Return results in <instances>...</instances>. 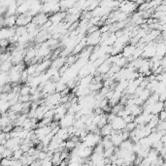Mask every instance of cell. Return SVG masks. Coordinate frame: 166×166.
<instances>
[{
	"mask_svg": "<svg viewBox=\"0 0 166 166\" xmlns=\"http://www.w3.org/2000/svg\"><path fill=\"white\" fill-rule=\"evenodd\" d=\"M12 159L10 158H2L1 160V166H11Z\"/></svg>",
	"mask_w": 166,
	"mask_h": 166,
	"instance_id": "cell-34",
	"label": "cell"
},
{
	"mask_svg": "<svg viewBox=\"0 0 166 166\" xmlns=\"http://www.w3.org/2000/svg\"><path fill=\"white\" fill-rule=\"evenodd\" d=\"M166 131V121H160L157 126V131Z\"/></svg>",
	"mask_w": 166,
	"mask_h": 166,
	"instance_id": "cell-31",
	"label": "cell"
},
{
	"mask_svg": "<svg viewBox=\"0 0 166 166\" xmlns=\"http://www.w3.org/2000/svg\"><path fill=\"white\" fill-rule=\"evenodd\" d=\"M115 149H116V147L108 149V150H105L104 151V157L105 158H110L112 155H115Z\"/></svg>",
	"mask_w": 166,
	"mask_h": 166,
	"instance_id": "cell-27",
	"label": "cell"
},
{
	"mask_svg": "<svg viewBox=\"0 0 166 166\" xmlns=\"http://www.w3.org/2000/svg\"><path fill=\"white\" fill-rule=\"evenodd\" d=\"M112 125V127H113L114 130L116 131H123L125 129L126 127V123L125 121H124V119L121 118V117H119L117 116L116 118L114 119V121H112L111 123H110Z\"/></svg>",
	"mask_w": 166,
	"mask_h": 166,
	"instance_id": "cell-4",
	"label": "cell"
},
{
	"mask_svg": "<svg viewBox=\"0 0 166 166\" xmlns=\"http://www.w3.org/2000/svg\"><path fill=\"white\" fill-rule=\"evenodd\" d=\"M67 58V57H66ZM66 58L65 57H57V59H55V60H53V62H52V66L51 67H53V68H55V69H57V70H59L60 68L63 67V65L66 63Z\"/></svg>",
	"mask_w": 166,
	"mask_h": 166,
	"instance_id": "cell-12",
	"label": "cell"
},
{
	"mask_svg": "<svg viewBox=\"0 0 166 166\" xmlns=\"http://www.w3.org/2000/svg\"><path fill=\"white\" fill-rule=\"evenodd\" d=\"M11 45L9 40L7 39H3V40H0V46H1V50H8L9 46Z\"/></svg>",
	"mask_w": 166,
	"mask_h": 166,
	"instance_id": "cell-29",
	"label": "cell"
},
{
	"mask_svg": "<svg viewBox=\"0 0 166 166\" xmlns=\"http://www.w3.org/2000/svg\"><path fill=\"white\" fill-rule=\"evenodd\" d=\"M138 166H142V165H138Z\"/></svg>",
	"mask_w": 166,
	"mask_h": 166,
	"instance_id": "cell-47",
	"label": "cell"
},
{
	"mask_svg": "<svg viewBox=\"0 0 166 166\" xmlns=\"http://www.w3.org/2000/svg\"><path fill=\"white\" fill-rule=\"evenodd\" d=\"M16 27H3L0 32V39L1 40H3V39L10 40L12 37H14L16 35Z\"/></svg>",
	"mask_w": 166,
	"mask_h": 166,
	"instance_id": "cell-7",
	"label": "cell"
},
{
	"mask_svg": "<svg viewBox=\"0 0 166 166\" xmlns=\"http://www.w3.org/2000/svg\"><path fill=\"white\" fill-rule=\"evenodd\" d=\"M24 109V103H21V102H18L16 105H14V106L11 107V109H10V111L12 112H15V113L19 114V113H21V112L23 111Z\"/></svg>",
	"mask_w": 166,
	"mask_h": 166,
	"instance_id": "cell-21",
	"label": "cell"
},
{
	"mask_svg": "<svg viewBox=\"0 0 166 166\" xmlns=\"http://www.w3.org/2000/svg\"><path fill=\"white\" fill-rule=\"evenodd\" d=\"M67 16L66 12H58V13H55L53 15H51L49 21H52L53 24H59L62 23V21H64L65 18Z\"/></svg>",
	"mask_w": 166,
	"mask_h": 166,
	"instance_id": "cell-8",
	"label": "cell"
},
{
	"mask_svg": "<svg viewBox=\"0 0 166 166\" xmlns=\"http://www.w3.org/2000/svg\"><path fill=\"white\" fill-rule=\"evenodd\" d=\"M119 11L123 13L129 15L131 13H134L138 9V6L135 2H129V1H123L119 3Z\"/></svg>",
	"mask_w": 166,
	"mask_h": 166,
	"instance_id": "cell-1",
	"label": "cell"
},
{
	"mask_svg": "<svg viewBox=\"0 0 166 166\" xmlns=\"http://www.w3.org/2000/svg\"><path fill=\"white\" fill-rule=\"evenodd\" d=\"M158 117H159L160 121H166V110L164 109L162 112H160L159 115H158Z\"/></svg>",
	"mask_w": 166,
	"mask_h": 166,
	"instance_id": "cell-36",
	"label": "cell"
},
{
	"mask_svg": "<svg viewBox=\"0 0 166 166\" xmlns=\"http://www.w3.org/2000/svg\"><path fill=\"white\" fill-rule=\"evenodd\" d=\"M102 145H103V147H104V150H108V149L115 147L113 142L111 141V136L103 137V139H102Z\"/></svg>",
	"mask_w": 166,
	"mask_h": 166,
	"instance_id": "cell-17",
	"label": "cell"
},
{
	"mask_svg": "<svg viewBox=\"0 0 166 166\" xmlns=\"http://www.w3.org/2000/svg\"><path fill=\"white\" fill-rule=\"evenodd\" d=\"M19 102H21V103H28V102H31V95H19Z\"/></svg>",
	"mask_w": 166,
	"mask_h": 166,
	"instance_id": "cell-26",
	"label": "cell"
},
{
	"mask_svg": "<svg viewBox=\"0 0 166 166\" xmlns=\"http://www.w3.org/2000/svg\"><path fill=\"white\" fill-rule=\"evenodd\" d=\"M24 155V153L23 152L21 149H19V150L15 151L14 155H13V159L15 160H21V158Z\"/></svg>",
	"mask_w": 166,
	"mask_h": 166,
	"instance_id": "cell-25",
	"label": "cell"
},
{
	"mask_svg": "<svg viewBox=\"0 0 166 166\" xmlns=\"http://www.w3.org/2000/svg\"><path fill=\"white\" fill-rule=\"evenodd\" d=\"M0 84H1V87H3V85H5L6 84H11L9 73H1V76H0Z\"/></svg>",
	"mask_w": 166,
	"mask_h": 166,
	"instance_id": "cell-20",
	"label": "cell"
},
{
	"mask_svg": "<svg viewBox=\"0 0 166 166\" xmlns=\"http://www.w3.org/2000/svg\"><path fill=\"white\" fill-rule=\"evenodd\" d=\"M163 75H164V76H165V78H166V71H165L164 73H163Z\"/></svg>",
	"mask_w": 166,
	"mask_h": 166,
	"instance_id": "cell-43",
	"label": "cell"
},
{
	"mask_svg": "<svg viewBox=\"0 0 166 166\" xmlns=\"http://www.w3.org/2000/svg\"><path fill=\"white\" fill-rule=\"evenodd\" d=\"M159 121H160V119H159V117H158V115H153L152 119H151V121L149 123L148 125L150 126V127L152 128L153 130H155V129L157 128V124H158Z\"/></svg>",
	"mask_w": 166,
	"mask_h": 166,
	"instance_id": "cell-19",
	"label": "cell"
},
{
	"mask_svg": "<svg viewBox=\"0 0 166 166\" xmlns=\"http://www.w3.org/2000/svg\"><path fill=\"white\" fill-rule=\"evenodd\" d=\"M18 16L4 17V27H16Z\"/></svg>",
	"mask_w": 166,
	"mask_h": 166,
	"instance_id": "cell-10",
	"label": "cell"
},
{
	"mask_svg": "<svg viewBox=\"0 0 166 166\" xmlns=\"http://www.w3.org/2000/svg\"><path fill=\"white\" fill-rule=\"evenodd\" d=\"M13 66H14V64H13V62H12V58H10L8 61L1 63V66H0L1 73H10Z\"/></svg>",
	"mask_w": 166,
	"mask_h": 166,
	"instance_id": "cell-15",
	"label": "cell"
},
{
	"mask_svg": "<svg viewBox=\"0 0 166 166\" xmlns=\"http://www.w3.org/2000/svg\"><path fill=\"white\" fill-rule=\"evenodd\" d=\"M151 166H157V165H155V164H153H153H152V165H151Z\"/></svg>",
	"mask_w": 166,
	"mask_h": 166,
	"instance_id": "cell-45",
	"label": "cell"
},
{
	"mask_svg": "<svg viewBox=\"0 0 166 166\" xmlns=\"http://www.w3.org/2000/svg\"><path fill=\"white\" fill-rule=\"evenodd\" d=\"M101 35L100 30L89 34L87 36V47H96L101 42Z\"/></svg>",
	"mask_w": 166,
	"mask_h": 166,
	"instance_id": "cell-2",
	"label": "cell"
},
{
	"mask_svg": "<svg viewBox=\"0 0 166 166\" xmlns=\"http://www.w3.org/2000/svg\"><path fill=\"white\" fill-rule=\"evenodd\" d=\"M33 17H31L28 14V12L26 14L19 15L18 19H17V26H26L32 21Z\"/></svg>",
	"mask_w": 166,
	"mask_h": 166,
	"instance_id": "cell-6",
	"label": "cell"
},
{
	"mask_svg": "<svg viewBox=\"0 0 166 166\" xmlns=\"http://www.w3.org/2000/svg\"><path fill=\"white\" fill-rule=\"evenodd\" d=\"M30 91H31V87H29L28 85H21L19 95H30Z\"/></svg>",
	"mask_w": 166,
	"mask_h": 166,
	"instance_id": "cell-23",
	"label": "cell"
},
{
	"mask_svg": "<svg viewBox=\"0 0 166 166\" xmlns=\"http://www.w3.org/2000/svg\"><path fill=\"white\" fill-rule=\"evenodd\" d=\"M164 144H163L161 141H158V142H157V143H155L153 145V149H155V150H157L158 153H160V151L162 150L163 148H164Z\"/></svg>",
	"mask_w": 166,
	"mask_h": 166,
	"instance_id": "cell-30",
	"label": "cell"
},
{
	"mask_svg": "<svg viewBox=\"0 0 166 166\" xmlns=\"http://www.w3.org/2000/svg\"><path fill=\"white\" fill-rule=\"evenodd\" d=\"M76 121V119H75L74 115H70L67 114L65 117H63L61 121H59V125L61 128H68L70 126H73Z\"/></svg>",
	"mask_w": 166,
	"mask_h": 166,
	"instance_id": "cell-5",
	"label": "cell"
},
{
	"mask_svg": "<svg viewBox=\"0 0 166 166\" xmlns=\"http://www.w3.org/2000/svg\"><path fill=\"white\" fill-rule=\"evenodd\" d=\"M164 109H165L164 103H163V102L158 101V102H157V103H155V104L153 106V109H152V115H159L160 112H162Z\"/></svg>",
	"mask_w": 166,
	"mask_h": 166,
	"instance_id": "cell-16",
	"label": "cell"
},
{
	"mask_svg": "<svg viewBox=\"0 0 166 166\" xmlns=\"http://www.w3.org/2000/svg\"><path fill=\"white\" fill-rule=\"evenodd\" d=\"M11 123H12V121H11V119H10V118L8 117V115H7V114L2 115L1 121H0V124H1V130H2V129H4L7 125H9V124H11Z\"/></svg>",
	"mask_w": 166,
	"mask_h": 166,
	"instance_id": "cell-18",
	"label": "cell"
},
{
	"mask_svg": "<svg viewBox=\"0 0 166 166\" xmlns=\"http://www.w3.org/2000/svg\"><path fill=\"white\" fill-rule=\"evenodd\" d=\"M136 127H137V124H136L135 123H127V124H126V127H125V129H124V130L128 131V132H132V131L135 130Z\"/></svg>",
	"mask_w": 166,
	"mask_h": 166,
	"instance_id": "cell-32",
	"label": "cell"
},
{
	"mask_svg": "<svg viewBox=\"0 0 166 166\" xmlns=\"http://www.w3.org/2000/svg\"><path fill=\"white\" fill-rule=\"evenodd\" d=\"M136 46H134V45H126L125 47L123 48V57H125V58H129V57H131L133 55V53L134 52H135V50H136Z\"/></svg>",
	"mask_w": 166,
	"mask_h": 166,
	"instance_id": "cell-11",
	"label": "cell"
},
{
	"mask_svg": "<svg viewBox=\"0 0 166 166\" xmlns=\"http://www.w3.org/2000/svg\"><path fill=\"white\" fill-rule=\"evenodd\" d=\"M159 155L162 158H166V146H164V148L162 149L161 151H160V153H159Z\"/></svg>",
	"mask_w": 166,
	"mask_h": 166,
	"instance_id": "cell-37",
	"label": "cell"
},
{
	"mask_svg": "<svg viewBox=\"0 0 166 166\" xmlns=\"http://www.w3.org/2000/svg\"><path fill=\"white\" fill-rule=\"evenodd\" d=\"M89 166H96V165H95L92 161H89Z\"/></svg>",
	"mask_w": 166,
	"mask_h": 166,
	"instance_id": "cell-40",
	"label": "cell"
},
{
	"mask_svg": "<svg viewBox=\"0 0 166 166\" xmlns=\"http://www.w3.org/2000/svg\"><path fill=\"white\" fill-rule=\"evenodd\" d=\"M28 31H27V28L26 26H17L16 27V35L19 36V37H21V36L25 35L27 34Z\"/></svg>",
	"mask_w": 166,
	"mask_h": 166,
	"instance_id": "cell-22",
	"label": "cell"
},
{
	"mask_svg": "<svg viewBox=\"0 0 166 166\" xmlns=\"http://www.w3.org/2000/svg\"><path fill=\"white\" fill-rule=\"evenodd\" d=\"M106 166H115L114 163H109V164H106Z\"/></svg>",
	"mask_w": 166,
	"mask_h": 166,
	"instance_id": "cell-41",
	"label": "cell"
},
{
	"mask_svg": "<svg viewBox=\"0 0 166 166\" xmlns=\"http://www.w3.org/2000/svg\"><path fill=\"white\" fill-rule=\"evenodd\" d=\"M112 65L113 64H112L111 61H110L109 58H108V59H107L106 61L103 63V64H101L98 68H97V74L103 75V76L107 75L108 74V72L110 71V69H111Z\"/></svg>",
	"mask_w": 166,
	"mask_h": 166,
	"instance_id": "cell-9",
	"label": "cell"
},
{
	"mask_svg": "<svg viewBox=\"0 0 166 166\" xmlns=\"http://www.w3.org/2000/svg\"><path fill=\"white\" fill-rule=\"evenodd\" d=\"M123 119L126 123H134V121H135V117L132 116V115H129V116H126L125 118H123Z\"/></svg>",
	"mask_w": 166,
	"mask_h": 166,
	"instance_id": "cell-33",
	"label": "cell"
},
{
	"mask_svg": "<svg viewBox=\"0 0 166 166\" xmlns=\"http://www.w3.org/2000/svg\"><path fill=\"white\" fill-rule=\"evenodd\" d=\"M47 158H48V153L44 152V151H41L40 153H39V159L43 161V160L47 159Z\"/></svg>",
	"mask_w": 166,
	"mask_h": 166,
	"instance_id": "cell-35",
	"label": "cell"
},
{
	"mask_svg": "<svg viewBox=\"0 0 166 166\" xmlns=\"http://www.w3.org/2000/svg\"><path fill=\"white\" fill-rule=\"evenodd\" d=\"M164 163H166V158H165V159H164Z\"/></svg>",
	"mask_w": 166,
	"mask_h": 166,
	"instance_id": "cell-46",
	"label": "cell"
},
{
	"mask_svg": "<svg viewBox=\"0 0 166 166\" xmlns=\"http://www.w3.org/2000/svg\"><path fill=\"white\" fill-rule=\"evenodd\" d=\"M113 127L110 123H107L106 125L103 126L101 129H100V135L102 137H107V136H111L112 132H113Z\"/></svg>",
	"mask_w": 166,
	"mask_h": 166,
	"instance_id": "cell-14",
	"label": "cell"
},
{
	"mask_svg": "<svg viewBox=\"0 0 166 166\" xmlns=\"http://www.w3.org/2000/svg\"><path fill=\"white\" fill-rule=\"evenodd\" d=\"M49 19H50V16L45 13H39L38 15H36L35 17H33L32 19V23L38 26V27H42L44 24H46L49 21Z\"/></svg>",
	"mask_w": 166,
	"mask_h": 166,
	"instance_id": "cell-3",
	"label": "cell"
},
{
	"mask_svg": "<svg viewBox=\"0 0 166 166\" xmlns=\"http://www.w3.org/2000/svg\"><path fill=\"white\" fill-rule=\"evenodd\" d=\"M76 4V1H60L59 5H60V11L61 12H66L69 9H71L72 7L75 6Z\"/></svg>",
	"mask_w": 166,
	"mask_h": 166,
	"instance_id": "cell-13",
	"label": "cell"
},
{
	"mask_svg": "<svg viewBox=\"0 0 166 166\" xmlns=\"http://www.w3.org/2000/svg\"><path fill=\"white\" fill-rule=\"evenodd\" d=\"M76 146H77V144L76 143H74L73 141H71L69 139V140H67L66 141V150L67 151H70V152H72L73 150H74L75 148H76Z\"/></svg>",
	"mask_w": 166,
	"mask_h": 166,
	"instance_id": "cell-28",
	"label": "cell"
},
{
	"mask_svg": "<svg viewBox=\"0 0 166 166\" xmlns=\"http://www.w3.org/2000/svg\"><path fill=\"white\" fill-rule=\"evenodd\" d=\"M81 166H89V163H83Z\"/></svg>",
	"mask_w": 166,
	"mask_h": 166,
	"instance_id": "cell-42",
	"label": "cell"
},
{
	"mask_svg": "<svg viewBox=\"0 0 166 166\" xmlns=\"http://www.w3.org/2000/svg\"><path fill=\"white\" fill-rule=\"evenodd\" d=\"M160 141H161V142H162L163 144H164L165 146H166V133H165L164 135H163L162 137H161V140H160Z\"/></svg>",
	"mask_w": 166,
	"mask_h": 166,
	"instance_id": "cell-38",
	"label": "cell"
},
{
	"mask_svg": "<svg viewBox=\"0 0 166 166\" xmlns=\"http://www.w3.org/2000/svg\"><path fill=\"white\" fill-rule=\"evenodd\" d=\"M29 166H36V165L34 164V163H32V164H31V165H29Z\"/></svg>",
	"mask_w": 166,
	"mask_h": 166,
	"instance_id": "cell-44",
	"label": "cell"
},
{
	"mask_svg": "<svg viewBox=\"0 0 166 166\" xmlns=\"http://www.w3.org/2000/svg\"><path fill=\"white\" fill-rule=\"evenodd\" d=\"M81 165H82L81 163H72V162H70L67 166H81Z\"/></svg>",
	"mask_w": 166,
	"mask_h": 166,
	"instance_id": "cell-39",
	"label": "cell"
},
{
	"mask_svg": "<svg viewBox=\"0 0 166 166\" xmlns=\"http://www.w3.org/2000/svg\"><path fill=\"white\" fill-rule=\"evenodd\" d=\"M151 95H152V92H151V90H149L148 89H144V91L142 92V94L140 95V97H139V98H140L141 100H143L144 102H146L151 97Z\"/></svg>",
	"mask_w": 166,
	"mask_h": 166,
	"instance_id": "cell-24",
	"label": "cell"
}]
</instances>
